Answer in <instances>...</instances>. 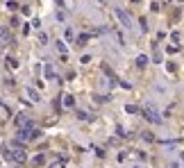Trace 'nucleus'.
<instances>
[{"label":"nucleus","instance_id":"obj_2","mask_svg":"<svg viewBox=\"0 0 184 168\" xmlns=\"http://www.w3.org/2000/svg\"><path fill=\"white\" fill-rule=\"evenodd\" d=\"M143 114H146V118L150 120V123H159V116L155 114V111H152L150 107H146V109H143Z\"/></svg>","mask_w":184,"mask_h":168},{"label":"nucleus","instance_id":"obj_6","mask_svg":"<svg viewBox=\"0 0 184 168\" xmlns=\"http://www.w3.org/2000/svg\"><path fill=\"white\" fill-rule=\"evenodd\" d=\"M7 64H9V68H16V59H11V57H7Z\"/></svg>","mask_w":184,"mask_h":168},{"label":"nucleus","instance_id":"obj_1","mask_svg":"<svg viewBox=\"0 0 184 168\" xmlns=\"http://www.w3.org/2000/svg\"><path fill=\"white\" fill-rule=\"evenodd\" d=\"M116 16H118V21H120V23H123V25H125V27H132V18H130V16H127V14H125V11H123V9H118V11H116Z\"/></svg>","mask_w":184,"mask_h":168},{"label":"nucleus","instance_id":"obj_3","mask_svg":"<svg viewBox=\"0 0 184 168\" xmlns=\"http://www.w3.org/2000/svg\"><path fill=\"white\" fill-rule=\"evenodd\" d=\"M136 64H139V66H146V64H148V57H146V55H139V59H136Z\"/></svg>","mask_w":184,"mask_h":168},{"label":"nucleus","instance_id":"obj_5","mask_svg":"<svg viewBox=\"0 0 184 168\" xmlns=\"http://www.w3.org/2000/svg\"><path fill=\"white\" fill-rule=\"evenodd\" d=\"M64 105H66V107H73V96H66V98H64Z\"/></svg>","mask_w":184,"mask_h":168},{"label":"nucleus","instance_id":"obj_4","mask_svg":"<svg viewBox=\"0 0 184 168\" xmlns=\"http://www.w3.org/2000/svg\"><path fill=\"white\" fill-rule=\"evenodd\" d=\"M27 96H30L32 100H39V93H37V91H32V89H27Z\"/></svg>","mask_w":184,"mask_h":168}]
</instances>
